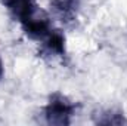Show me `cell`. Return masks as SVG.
I'll return each instance as SVG.
<instances>
[{"mask_svg":"<svg viewBox=\"0 0 127 126\" xmlns=\"http://www.w3.org/2000/svg\"><path fill=\"white\" fill-rule=\"evenodd\" d=\"M96 125H126L127 119L121 111H117L114 108H108V110H102L99 113H96L93 117Z\"/></svg>","mask_w":127,"mask_h":126,"instance_id":"5b68a950","label":"cell"},{"mask_svg":"<svg viewBox=\"0 0 127 126\" xmlns=\"http://www.w3.org/2000/svg\"><path fill=\"white\" fill-rule=\"evenodd\" d=\"M81 0H50V9L53 15L65 25H72L80 12Z\"/></svg>","mask_w":127,"mask_h":126,"instance_id":"277c9868","label":"cell"},{"mask_svg":"<svg viewBox=\"0 0 127 126\" xmlns=\"http://www.w3.org/2000/svg\"><path fill=\"white\" fill-rule=\"evenodd\" d=\"M3 74H4V67H3V61H1V58H0V80H1V77H3Z\"/></svg>","mask_w":127,"mask_h":126,"instance_id":"8992f818","label":"cell"},{"mask_svg":"<svg viewBox=\"0 0 127 126\" xmlns=\"http://www.w3.org/2000/svg\"><path fill=\"white\" fill-rule=\"evenodd\" d=\"M7 12L19 22L24 33L32 39L41 42L53 30L50 18L44 10H41L35 0H0Z\"/></svg>","mask_w":127,"mask_h":126,"instance_id":"6da1fadb","label":"cell"},{"mask_svg":"<svg viewBox=\"0 0 127 126\" xmlns=\"http://www.w3.org/2000/svg\"><path fill=\"white\" fill-rule=\"evenodd\" d=\"M44 120L47 125L53 126H66L71 125L72 116L75 114V104L68 99L65 95L55 92L50 95L44 110Z\"/></svg>","mask_w":127,"mask_h":126,"instance_id":"7a4b0ae2","label":"cell"},{"mask_svg":"<svg viewBox=\"0 0 127 126\" xmlns=\"http://www.w3.org/2000/svg\"><path fill=\"white\" fill-rule=\"evenodd\" d=\"M40 55L47 60H59L66 55L65 37L61 31L52 30L40 42Z\"/></svg>","mask_w":127,"mask_h":126,"instance_id":"3957f363","label":"cell"}]
</instances>
